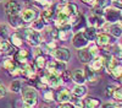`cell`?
Returning a JSON list of instances; mask_svg holds the SVG:
<instances>
[{
  "instance_id": "11",
  "label": "cell",
  "mask_w": 122,
  "mask_h": 108,
  "mask_svg": "<svg viewBox=\"0 0 122 108\" xmlns=\"http://www.w3.org/2000/svg\"><path fill=\"white\" fill-rule=\"evenodd\" d=\"M30 53L27 49H20V51L15 52L14 54V60L16 62V64H26L28 63V58H29Z\"/></svg>"
},
{
  "instance_id": "29",
  "label": "cell",
  "mask_w": 122,
  "mask_h": 108,
  "mask_svg": "<svg viewBox=\"0 0 122 108\" xmlns=\"http://www.w3.org/2000/svg\"><path fill=\"white\" fill-rule=\"evenodd\" d=\"M10 37V29L7 25H0V41H6Z\"/></svg>"
},
{
  "instance_id": "35",
  "label": "cell",
  "mask_w": 122,
  "mask_h": 108,
  "mask_svg": "<svg viewBox=\"0 0 122 108\" xmlns=\"http://www.w3.org/2000/svg\"><path fill=\"white\" fill-rule=\"evenodd\" d=\"M116 87H117V86H115V85H107V86H106V91H105L106 96H107V97L112 96V93H114V91H115Z\"/></svg>"
},
{
  "instance_id": "22",
  "label": "cell",
  "mask_w": 122,
  "mask_h": 108,
  "mask_svg": "<svg viewBox=\"0 0 122 108\" xmlns=\"http://www.w3.org/2000/svg\"><path fill=\"white\" fill-rule=\"evenodd\" d=\"M45 64H46V59L43 54H40L38 57H34V68L36 70H44L45 69Z\"/></svg>"
},
{
  "instance_id": "7",
  "label": "cell",
  "mask_w": 122,
  "mask_h": 108,
  "mask_svg": "<svg viewBox=\"0 0 122 108\" xmlns=\"http://www.w3.org/2000/svg\"><path fill=\"white\" fill-rule=\"evenodd\" d=\"M114 38L111 34L106 33V32H103V33H99L97 34V38H95V41H97V44L99 47H107L109 44H114Z\"/></svg>"
},
{
  "instance_id": "45",
  "label": "cell",
  "mask_w": 122,
  "mask_h": 108,
  "mask_svg": "<svg viewBox=\"0 0 122 108\" xmlns=\"http://www.w3.org/2000/svg\"><path fill=\"white\" fill-rule=\"evenodd\" d=\"M42 108H48V107H42Z\"/></svg>"
},
{
  "instance_id": "9",
  "label": "cell",
  "mask_w": 122,
  "mask_h": 108,
  "mask_svg": "<svg viewBox=\"0 0 122 108\" xmlns=\"http://www.w3.org/2000/svg\"><path fill=\"white\" fill-rule=\"evenodd\" d=\"M84 75H86V80L90 84V85H95L99 81V73H97L95 70H93L89 65H87L84 69Z\"/></svg>"
},
{
  "instance_id": "24",
  "label": "cell",
  "mask_w": 122,
  "mask_h": 108,
  "mask_svg": "<svg viewBox=\"0 0 122 108\" xmlns=\"http://www.w3.org/2000/svg\"><path fill=\"white\" fill-rule=\"evenodd\" d=\"M72 95H75V96H77V97H83V96H86L87 95V87L84 86V85H75L73 86V88H72Z\"/></svg>"
},
{
  "instance_id": "34",
  "label": "cell",
  "mask_w": 122,
  "mask_h": 108,
  "mask_svg": "<svg viewBox=\"0 0 122 108\" xmlns=\"http://www.w3.org/2000/svg\"><path fill=\"white\" fill-rule=\"evenodd\" d=\"M61 77H62L64 82H70V81H72V73L68 71V70H65L61 74Z\"/></svg>"
},
{
  "instance_id": "5",
  "label": "cell",
  "mask_w": 122,
  "mask_h": 108,
  "mask_svg": "<svg viewBox=\"0 0 122 108\" xmlns=\"http://www.w3.org/2000/svg\"><path fill=\"white\" fill-rule=\"evenodd\" d=\"M20 14H21L20 16H21L22 21L25 23H30V22L34 21V20L38 17V11L36 9H33V7H26Z\"/></svg>"
},
{
  "instance_id": "1",
  "label": "cell",
  "mask_w": 122,
  "mask_h": 108,
  "mask_svg": "<svg viewBox=\"0 0 122 108\" xmlns=\"http://www.w3.org/2000/svg\"><path fill=\"white\" fill-rule=\"evenodd\" d=\"M22 98L23 102L30 106H37L38 103V92L37 88L33 86H26L25 88L22 87Z\"/></svg>"
},
{
  "instance_id": "31",
  "label": "cell",
  "mask_w": 122,
  "mask_h": 108,
  "mask_svg": "<svg viewBox=\"0 0 122 108\" xmlns=\"http://www.w3.org/2000/svg\"><path fill=\"white\" fill-rule=\"evenodd\" d=\"M88 51L90 52V54L93 55V58L95 57V55H98V54H100V49H99V45L97 44V43H88Z\"/></svg>"
},
{
  "instance_id": "38",
  "label": "cell",
  "mask_w": 122,
  "mask_h": 108,
  "mask_svg": "<svg viewBox=\"0 0 122 108\" xmlns=\"http://www.w3.org/2000/svg\"><path fill=\"white\" fill-rule=\"evenodd\" d=\"M6 93H7V90H6V87L4 86V84L0 81V98H3V97H5L6 96Z\"/></svg>"
},
{
  "instance_id": "47",
  "label": "cell",
  "mask_w": 122,
  "mask_h": 108,
  "mask_svg": "<svg viewBox=\"0 0 122 108\" xmlns=\"http://www.w3.org/2000/svg\"><path fill=\"white\" fill-rule=\"evenodd\" d=\"M1 1H3V0H0V3H1Z\"/></svg>"
},
{
  "instance_id": "40",
  "label": "cell",
  "mask_w": 122,
  "mask_h": 108,
  "mask_svg": "<svg viewBox=\"0 0 122 108\" xmlns=\"http://www.w3.org/2000/svg\"><path fill=\"white\" fill-rule=\"evenodd\" d=\"M112 4H114L115 7L122 10V0H112Z\"/></svg>"
},
{
  "instance_id": "16",
  "label": "cell",
  "mask_w": 122,
  "mask_h": 108,
  "mask_svg": "<svg viewBox=\"0 0 122 108\" xmlns=\"http://www.w3.org/2000/svg\"><path fill=\"white\" fill-rule=\"evenodd\" d=\"M72 81L77 85H84L87 82L83 69H76L72 71Z\"/></svg>"
},
{
  "instance_id": "33",
  "label": "cell",
  "mask_w": 122,
  "mask_h": 108,
  "mask_svg": "<svg viewBox=\"0 0 122 108\" xmlns=\"http://www.w3.org/2000/svg\"><path fill=\"white\" fill-rule=\"evenodd\" d=\"M111 97H112L116 102H122V87H116Z\"/></svg>"
},
{
  "instance_id": "30",
  "label": "cell",
  "mask_w": 122,
  "mask_h": 108,
  "mask_svg": "<svg viewBox=\"0 0 122 108\" xmlns=\"http://www.w3.org/2000/svg\"><path fill=\"white\" fill-rule=\"evenodd\" d=\"M16 65H17L16 62L14 60V59H11V58H6V59H4V62H3V66H4V69H6L7 71L12 70Z\"/></svg>"
},
{
  "instance_id": "3",
  "label": "cell",
  "mask_w": 122,
  "mask_h": 108,
  "mask_svg": "<svg viewBox=\"0 0 122 108\" xmlns=\"http://www.w3.org/2000/svg\"><path fill=\"white\" fill-rule=\"evenodd\" d=\"M25 37H26V41L32 47H38V45L42 44V42H43L42 34H40L38 31L32 29V28L25 29Z\"/></svg>"
},
{
  "instance_id": "44",
  "label": "cell",
  "mask_w": 122,
  "mask_h": 108,
  "mask_svg": "<svg viewBox=\"0 0 122 108\" xmlns=\"http://www.w3.org/2000/svg\"><path fill=\"white\" fill-rule=\"evenodd\" d=\"M120 38H121V41L118 42V48H120V49H122V36H121Z\"/></svg>"
},
{
  "instance_id": "36",
  "label": "cell",
  "mask_w": 122,
  "mask_h": 108,
  "mask_svg": "<svg viewBox=\"0 0 122 108\" xmlns=\"http://www.w3.org/2000/svg\"><path fill=\"white\" fill-rule=\"evenodd\" d=\"M71 103H72L73 108H84V103H83V101H81L79 98H76V100L72 101Z\"/></svg>"
},
{
  "instance_id": "4",
  "label": "cell",
  "mask_w": 122,
  "mask_h": 108,
  "mask_svg": "<svg viewBox=\"0 0 122 108\" xmlns=\"http://www.w3.org/2000/svg\"><path fill=\"white\" fill-rule=\"evenodd\" d=\"M50 54H51L56 60L64 62V63H67L71 59V52L66 47H56L55 49H53V51L50 52Z\"/></svg>"
},
{
  "instance_id": "32",
  "label": "cell",
  "mask_w": 122,
  "mask_h": 108,
  "mask_svg": "<svg viewBox=\"0 0 122 108\" xmlns=\"http://www.w3.org/2000/svg\"><path fill=\"white\" fill-rule=\"evenodd\" d=\"M43 98H44V101L45 102H53L54 101V98H55V96H54V92L51 91V90H44V93H43Z\"/></svg>"
},
{
  "instance_id": "26",
  "label": "cell",
  "mask_w": 122,
  "mask_h": 108,
  "mask_svg": "<svg viewBox=\"0 0 122 108\" xmlns=\"http://www.w3.org/2000/svg\"><path fill=\"white\" fill-rule=\"evenodd\" d=\"M45 28V22L43 21V18L42 17H37L34 21H32V29H34V31H43V29Z\"/></svg>"
},
{
  "instance_id": "42",
  "label": "cell",
  "mask_w": 122,
  "mask_h": 108,
  "mask_svg": "<svg viewBox=\"0 0 122 108\" xmlns=\"http://www.w3.org/2000/svg\"><path fill=\"white\" fill-rule=\"evenodd\" d=\"M103 108H117V104L116 103H106L103 106Z\"/></svg>"
},
{
  "instance_id": "15",
  "label": "cell",
  "mask_w": 122,
  "mask_h": 108,
  "mask_svg": "<svg viewBox=\"0 0 122 108\" xmlns=\"http://www.w3.org/2000/svg\"><path fill=\"white\" fill-rule=\"evenodd\" d=\"M48 73V71H46ZM64 84V80L61 75H57V74H51V73H48V85L50 87H54V88H57L60 87L61 85Z\"/></svg>"
},
{
  "instance_id": "28",
  "label": "cell",
  "mask_w": 122,
  "mask_h": 108,
  "mask_svg": "<svg viewBox=\"0 0 122 108\" xmlns=\"http://www.w3.org/2000/svg\"><path fill=\"white\" fill-rule=\"evenodd\" d=\"M9 90L14 93H20L22 91V81L21 80H14L9 86Z\"/></svg>"
},
{
  "instance_id": "13",
  "label": "cell",
  "mask_w": 122,
  "mask_h": 108,
  "mask_svg": "<svg viewBox=\"0 0 122 108\" xmlns=\"http://www.w3.org/2000/svg\"><path fill=\"white\" fill-rule=\"evenodd\" d=\"M5 12L7 15H18L21 12V5L17 1H15V0L7 1L5 4Z\"/></svg>"
},
{
  "instance_id": "46",
  "label": "cell",
  "mask_w": 122,
  "mask_h": 108,
  "mask_svg": "<svg viewBox=\"0 0 122 108\" xmlns=\"http://www.w3.org/2000/svg\"><path fill=\"white\" fill-rule=\"evenodd\" d=\"M49 1H53V0H49Z\"/></svg>"
},
{
  "instance_id": "19",
  "label": "cell",
  "mask_w": 122,
  "mask_h": 108,
  "mask_svg": "<svg viewBox=\"0 0 122 108\" xmlns=\"http://www.w3.org/2000/svg\"><path fill=\"white\" fill-rule=\"evenodd\" d=\"M7 20H9V23L11 27L14 28H22L23 27V21H22V18L21 16L18 15H7Z\"/></svg>"
},
{
  "instance_id": "23",
  "label": "cell",
  "mask_w": 122,
  "mask_h": 108,
  "mask_svg": "<svg viewBox=\"0 0 122 108\" xmlns=\"http://www.w3.org/2000/svg\"><path fill=\"white\" fill-rule=\"evenodd\" d=\"M83 103H84V108H98L101 104L100 100H98L95 97H87Z\"/></svg>"
},
{
  "instance_id": "10",
  "label": "cell",
  "mask_w": 122,
  "mask_h": 108,
  "mask_svg": "<svg viewBox=\"0 0 122 108\" xmlns=\"http://www.w3.org/2000/svg\"><path fill=\"white\" fill-rule=\"evenodd\" d=\"M56 14V4H51L45 7V10L42 12V18L45 23H50L51 20L54 17V15Z\"/></svg>"
},
{
  "instance_id": "27",
  "label": "cell",
  "mask_w": 122,
  "mask_h": 108,
  "mask_svg": "<svg viewBox=\"0 0 122 108\" xmlns=\"http://www.w3.org/2000/svg\"><path fill=\"white\" fill-rule=\"evenodd\" d=\"M110 74H111V76H112L114 79H116V80H118L120 82H121V80H122V64H117L112 70L110 71Z\"/></svg>"
},
{
  "instance_id": "17",
  "label": "cell",
  "mask_w": 122,
  "mask_h": 108,
  "mask_svg": "<svg viewBox=\"0 0 122 108\" xmlns=\"http://www.w3.org/2000/svg\"><path fill=\"white\" fill-rule=\"evenodd\" d=\"M71 95H72V92H71L68 88H60V90L56 92L55 97H56L59 103H64V102H70Z\"/></svg>"
},
{
  "instance_id": "43",
  "label": "cell",
  "mask_w": 122,
  "mask_h": 108,
  "mask_svg": "<svg viewBox=\"0 0 122 108\" xmlns=\"http://www.w3.org/2000/svg\"><path fill=\"white\" fill-rule=\"evenodd\" d=\"M21 108H34V106H30V104H27L23 102V104L21 106Z\"/></svg>"
},
{
  "instance_id": "41",
  "label": "cell",
  "mask_w": 122,
  "mask_h": 108,
  "mask_svg": "<svg viewBox=\"0 0 122 108\" xmlns=\"http://www.w3.org/2000/svg\"><path fill=\"white\" fill-rule=\"evenodd\" d=\"M81 1L84 3V4H87V5H92V6H93V5L95 4L97 0H81Z\"/></svg>"
},
{
  "instance_id": "12",
  "label": "cell",
  "mask_w": 122,
  "mask_h": 108,
  "mask_svg": "<svg viewBox=\"0 0 122 108\" xmlns=\"http://www.w3.org/2000/svg\"><path fill=\"white\" fill-rule=\"evenodd\" d=\"M117 64H118V59H117L112 53L104 55V68L106 69L109 73L112 70V69H114Z\"/></svg>"
},
{
  "instance_id": "39",
  "label": "cell",
  "mask_w": 122,
  "mask_h": 108,
  "mask_svg": "<svg viewBox=\"0 0 122 108\" xmlns=\"http://www.w3.org/2000/svg\"><path fill=\"white\" fill-rule=\"evenodd\" d=\"M57 108H73V106L71 102H64V103H60Z\"/></svg>"
},
{
  "instance_id": "8",
  "label": "cell",
  "mask_w": 122,
  "mask_h": 108,
  "mask_svg": "<svg viewBox=\"0 0 122 108\" xmlns=\"http://www.w3.org/2000/svg\"><path fill=\"white\" fill-rule=\"evenodd\" d=\"M88 39L84 37L83 32H77L73 38H72V44L76 49H82V48H86L88 45Z\"/></svg>"
},
{
  "instance_id": "25",
  "label": "cell",
  "mask_w": 122,
  "mask_h": 108,
  "mask_svg": "<svg viewBox=\"0 0 122 108\" xmlns=\"http://www.w3.org/2000/svg\"><path fill=\"white\" fill-rule=\"evenodd\" d=\"M109 31L110 34L115 38H120L122 36V27L118 23H112L111 26H109Z\"/></svg>"
},
{
  "instance_id": "14",
  "label": "cell",
  "mask_w": 122,
  "mask_h": 108,
  "mask_svg": "<svg viewBox=\"0 0 122 108\" xmlns=\"http://www.w3.org/2000/svg\"><path fill=\"white\" fill-rule=\"evenodd\" d=\"M89 66L93 69V70H95L97 73H100L104 69V55H100V54L95 55L92 59Z\"/></svg>"
},
{
  "instance_id": "37",
  "label": "cell",
  "mask_w": 122,
  "mask_h": 108,
  "mask_svg": "<svg viewBox=\"0 0 122 108\" xmlns=\"http://www.w3.org/2000/svg\"><path fill=\"white\" fill-rule=\"evenodd\" d=\"M9 73H10V75H11V76H18V75H21V66L16 65L12 70H10Z\"/></svg>"
},
{
  "instance_id": "20",
  "label": "cell",
  "mask_w": 122,
  "mask_h": 108,
  "mask_svg": "<svg viewBox=\"0 0 122 108\" xmlns=\"http://www.w3.org/2000/svg\"><path fill=\"white\" fill-rule=\"evenodd\" d=\"M10 43H11L15 48H21L22 44H23V38L22 36H20L17 32L12 33V34H10Z\"/></svg>"
},
{
  "instance_id": "6",
  "label": "cell",
  "mask_w": 122,
  "mask_h": 108,
  "mask_svg": "<svg viewBox=\"0 0 122 108\" xmlns=\"http://www.w3.org/2000/svg\"><path fill=\"white\" fill-rule=\"evenodd\" d=\"M87 22H88V26L90 27H94L97 29L101 28V27H104L106 21H105V18L103 15H95V14H92L88 18H87Z\"/></svg>"
},
{
  "instance_id": "18",
  "label": "cell",
  "mask_w": 122,
  "mask_h": 108,
  "mask_svg": "<svg viewBox=\"0 0 122 108\" xmlns=\"http://www.w3.org/2000/svg\"><path fill=\"white\" fill-rule=\"evenodd\" d=\"M77 58L79 59V62H82L84 64H88L92 62L93 59V55L90 54V52L88 51V48H82L77 51Z\"/></svg>"
},
{
  "instance_id": "2",
  "label": "cell",
  "mask_w": 122,
  "mask_h": 108,
  "mask_svg": "<svg viewBox=\"0 0 122 108\" xmlns=\"http://www.w3.org/2000/svg\"><path fill=\"white\" fill-rule=\"evenodd\" d=\"M103 16L106 23H117L122 18V11L117 7H105L103 11Z\"/></svg>"
},
{
  "instance_id": "21",
  "label": "cell",
  "mask_w": 122,
  "mask_h": 108,
  "mask_svg": "<svg viewBox=\"0 0 122 108\" xmlns=\"http://www.w3.org/2000/svg\"><path fill=\"white\" fill-rule=\"evenodd\" d=\"M97 31H98L97 28H94V27H90V26H88V27H86V28H84L83 34H84V37L88 39V42L95 41L97 34H98V33H97Z\"/></svg>"
}]
</instances>
